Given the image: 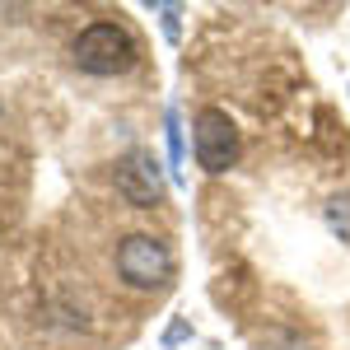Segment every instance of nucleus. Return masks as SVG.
<instances>
[{"label": "nucleus", "mask_w": 350, "mask_h": 350, "mask_svg": "<svg viewBox=\"0 0 350 350\" xmlns=\"http://www.w3.org/2000/svg\"><path fill=\"white\" fill-rule=\"evenodd\" d=\"M75 61L89 75H122V70L135 66V38L122 24L98 19V24H89L75 38Z\"/></svg>", "instance_id": "obj_1"}, {"label": "nucleus", "mask_w": 350, "mask_h": 350, "mask_svg": "<svg viewBox=\"0 0 350 350\" xmlns=\"http://www.w3.org/2000/svg\"><path fill=\"white\" fill-rule=\"evenodd\" d=\"M163 126H168V163H173V178L183 183V122H178V108H168Z\"/></svg>", "instance_id": "obj_5"}, {"label": "nucleus", "mask_w": 350, "mask_h": 350, "mask_svg": "<svg viewBox=\"0 0 350 350\" xmlns=\"http://www.w3.org/2000/svg\"><path fill=\"white\" fill-rule=\"evenodd\" d=\"M163 14V33H168V42H178V5H154Z\"/></svg>", "instance_id": "obj_7"}, {"label": "nucleus", "mask_w": 350, "mask_h": 350, "mask_svg": "<svg viewBox=\"0 0 350 350\" xmlns=\"http://www.w3.org/2000/svg\"><path fill=\"white\" fill-rule=\"evenodd\" d=\"M183 336H187V327H183V323H173V327H168V336H163V341H168V346H178Z\"/></svg>", "instance_id": "obj_8"}, {"label": "nucleus", "mask_w": 350, "mask_h": 350, "mask_svg": "<svg viewBox=\"0 0 350 350\" xmlns=\"http://www.w3.org/2000/svg\"><path fill=\"white\" fill-rule=\"evenodd\" d=\"M117 196L131 206V211H154L163 196V173L154 154H126L117 163Z\"/></svg>", "instance_id": "obj_4"}, {"label": "nucleus", "mask_w": 350, "mask_h": 350, "mask_svg": "<svg viewBox=\"0 0 350 350\" xmlns=\"http://www.w3.org/2000/svg\"><path fill=\"white\" fill-rule=\"evenodd\" d=\"M191 145H196V163L206 173H229L239 163V126L229 122V112L206 108L196 112V126H191Z\"/></svg>", "instance_id": "obj_3"}, {"label": "nucleus", "mask_w": 350, "mask_h": 350, "mask_svg": "<svg viewBox=\"0 0 350 350\" xmlns=\"http://www.w3.org/2000/svg\"><path fill=\"white\" fill-rule=\"evenodd\" d=\"M327 224H332V234H341V243H350V191L327 201Z\"/></svg>", "instance_id": "obj_6"}, {"label": "nucleus", "mask_w": 350, "mask_h": 350, "mask_svg": "<svg viewBox=\"0 0 350 350\" xmlns=\"http://www.w3.org/2000/svg\"><path fill=\"white\" fill-rule=\"evenodd\" d=\"M117 275L131 290H163L173 275V252L154 234H126L117 247Z\"/></svg>", "instance_id": "obj_2"}]
</instances>
